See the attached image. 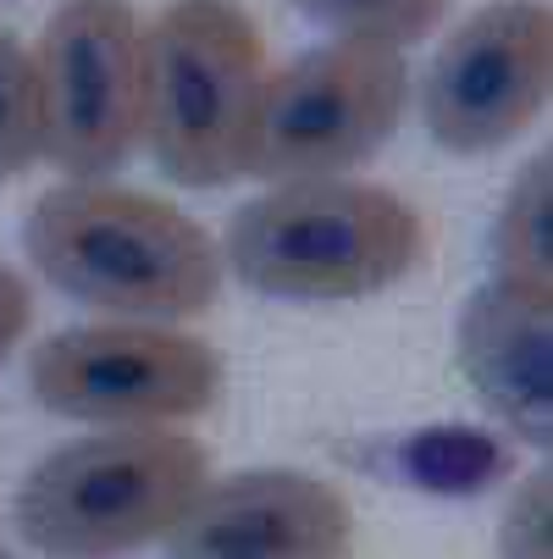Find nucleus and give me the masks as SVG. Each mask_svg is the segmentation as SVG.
Returning a JSON list of instances; mask_svg holds the SVG:
<instances>
[{
	"label": "nucleus",
	"mask_w": 553,
	"mask_h": 559,
	"mask_svg": "<svg viewBox=\"0 0 553 559\" xmlns=\"http://www.w3.org/2000/svg\"><path fill=\"white\" fill-rule=\"evenodd\" d=\"M315 23L338 28L344 39H371V45H416L437 28L448 0H293Z\"/></svg>",
	"instance_id": "nucleus-12"
},
{
	"label": "nucleus",
	"mask_w": 553,
	"mask_h": 559,
	"mask_svg": "<svg viewBox=\"0 0 553 559\" xmlns=\"http://www.w3.org/2000/svg\"><path fill=\"white\" fill-rule=\"evenodd\" d=\"M34 322V299H28V283L12 272V266H0V366H7V355L17 349V338L28 333Z\"/></svg>",
	"instance_id": "nucleus-16"
},
{
	"label": "nucleus",
	"mask_w": 553,
	"mask_h": 559,
	"mask_svg": "<svg viewBox=\"0 0 553 559\" xmlns=\"http://www.w3.org/2000/svg\"><path fill=\"white\" fill-rule=\"evenodd\" d=\"M410 100V72L393 45L338 39L299 56L261 90L250 173L272 183L338 178L387 144Z\"/></svg>",
	"instance_id": "nucleus-5"
},
{
	"label": "nucleus",
	"mask_w": 553,
	"mask_h": 559,
	"mask_svg": "<svg viewBox=\"0 0 553 559\" xmlns=\"http://www.w3.org/2000/svg\"><path fill=\"white\" fill-rule=\"evenodd\" d=\"M426 255L421 216L376 183H277L227 222V266L272 299H365Z\"/></svg>",
	"instance_id": "nucleus-3"
},
{
	"label": "nucleus",
	"mask_w": 553,
	"mask_h": 559,
	"mask_svg": "<svg viewBox=\"0 0 553 559\" xmlns=\"http://www.w3.org/2000/svg\"><path fill=\"white\" fill-rule=\"evenodd\" d=\"M39 155L77 183L111 178L139 144L144 28L133 0H61L39 34Z\"/></svg>",
	"instance_id": "nucleus-6"
},
{
	"label": "nucleus",
	"mask_w": 553,
	"mask_h": 559,
	"mask_svg": "<svg viewBox=\"0 0 553 559\" xmlns=\"http://www.w3.org/2000/svg\"><path fill=\"white\" fill-rule=\"evenodd\" d=\"M205 488V449L178 432H100L45 454L17 488V532L50 559H111L167 537Z\"/></svg>",
	"instance_id": "nucleus-4"
},
{
	"label": "nucleus",
	"mask_w": 553,
	"mask_h": 559,
	"mask_svg": "<svg viewBox=\"0 0 553 559\" xmlns=\"http://www.w3.org/2000/svg\"><path fill=\"white\" fill-rule=\"evenodd\" d=\"M28 261L61 294L144 322L200 316L221 294L211 233L167 200L111 183L50 189L28 216Z\"/></svg>",
	"instance_id": "nucleus-1"
},
{
	"label": "nucleus",
	"mask_w": 553,
	"mask_h": 559,
	"mask_svg": "<svg viewBox=\"0 0 553 559\" xmlns=\"http://www.w3.org/2000/svg\"><path fill=\"white\" fill-rule=\"evenodd\" d=\"M0 559H12V554H0Z\"/></svg>",
	"instance_id": "nucleus-17"
},
{
	"label": "nucleus",
	"mask_w": 553,
	"mask_h": 559,
	"mask_svg": "<svg viewBox=\"0 0 553 559\" xmlns=\"http://www.w3.org/2000/svg\"><path fill=\"white\" fill-rule=\"evenodd\" d=\"M266 45L239 0H172L144 34L139 133L172 183L221 189L250 173Z\"/></svg>",
	"instance_id": "nucleus-2"
},
{
	"label": "nucleus",
	"mask_w": 553,
	"mask_h": 559,
	"mask_svg": "<svg viewBox=\"0 0 553 559\" xmlns=\"http://www.w3.org/2000/svg\"><path fill=\"white\" fill-rule=\"evenodd\" d=\"M410 471L432 493H477L504 471V454L482 432H432L410 443Z\"/></svg>",
	"instance_id": "nucleus-14"
},
{
	"label": "nucleus",
	"mask_w": 553,
	"mask_h": 559,
	"mask_svg": "<svg viewBox=\"0 0 553 559\" xmlns=\"http://www.w3.org/2000/svg\"><path fill=\"white\" fill-rule=\"evenodd\" d=\"M553 78V17L537 0H498L465 17L454 39L437 50L421 111L443 150L482 155L526 133V122L548 106Z\"/></svg>",
	"instance_id": "nucleus-8"
},
{
	"label": "nucleus",
	"mask_w": 553,
	"mask_h": 559,
	"mask_svg": "<svg viewBox=\"0 0 553 559\" xmlns=\"http://www.w3.org/2000/svg\"><path fill=\"white\" fill-rule=\"evenodd\" d=\"M504 559H548V471L531 476L520 499L509 504V526L498 532Z\"/></svg>",
	"instance_id": "nucleus-15"
},
{
	"label": "nucleus",
	"mask_w": 553,
	"mask_h": 559,
	"mask_svg": "<svg viewBox=\"0 0 553 559\" xmlns=\"http://www.w3.org/2000/svg\"><path fill=\"white\" fill-rule=\"evenodd\" d=\"M548 150L531 155L504 216H498V261H504V277L515 283H537L548 288Z\"/></svg>",
	"instance_id": "nucleus-11"
},
{
	"label": "nucleus",
	"mask_w": 553,
	"mask_h": 559,
	"mask_svg": "<svg viewBox=\"0 0 553 559\" xmlns=\"http://www.w3.org/2000/svg\"><path fill=\"white\" fill-rule=\"evenodd\" d=\"M34 399L56 416L100 427L183 421L216 405L221 355L167 328H72L34 349Z\"/></svg>",
	"instance_id": "nucleus-7"
},
{
	"label": "nucleus",
	"mask_w": 553,
	"mask_h": 559,
	"mask_svg": "<svg viewBox=\"0 0 553 559\" xmlns=\"http://www.w3.org/2000/svg\"><path fill=\"white\" fill-rule=\"evenodd\" d=\"M548 328H553V294L515 277L477 288L459 316V366L470 388L488 399V411L520 443H537V449H548V432H553Z\"/></svg>",
	"instance_id": "nucleus-10"
},
{
	"label": "nucleus",
	"mask_w": 553,
	"mask_h": 559,
	"mask_svg": "<svg viewBox=\"0 0 553 559\" xmlns=\"http://www.w3.org/2000/svg\"><path fill=\"white\" fill-rule=\"evenodd\" d=\"M39 162V84L23 45L0 28V178Z\"/></svg>",
	"instance_id": "nucleus-13"
},
{
	"label": "nucleus",
	"mask_w": 553,
	"mask_h": 559,
	"mask_svg": "<svg viewBox=\"0 0 553 559\" xmlns=\"http://www.w3.org/2000/svg\"><path fill=\"white\" fill-rule=\"evenodd\" d=\"M354 510L304 471H239L205 483L167 532V559H349Z\"/></svg>",
	"instance_id": "nucleus-9"
}]
</instances>
